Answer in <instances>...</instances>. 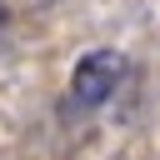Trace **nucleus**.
Listing matches in <instances>:
<instances>
[{
  "label": "nucleus",
  "mask_w": 160,
  "mask_h": 160,
  "mask_svg": "<svg viewBox=\"0 0 160 160\" xmlns=\"http://www.w3.org/2000/svg\"><path fill=\"white\" fill-rule=\"evenodd\" d=\"M125 80V55L120 50H90L80 55V65L70 70V100L80 110H100Z\"/></svg>",
  "instance_id": "1"
},
{
  "label": "nucleus",
  "mask_w": 160,
  "mask_h": 160,
  "mask_svg": "<svg viewBox=\"0 0 160 160\" xmlns=\"http://www.w3.org/2000/svg\"><path fill=\"white\" fill-rule=\"evenodd\" d=\"M0 30H5V5H0Z\"/></svg>",
  "instance_id": "2"
}]
</instances>
